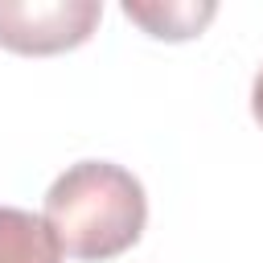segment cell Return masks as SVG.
I'll list each match as a JSON object with an SVG mask.
<instances>
[{"instance_id":"obj_1","label":"cell","mask_w":263,"mask_h":263,"mask_svg":"<svg viewBox=\"0 0 263 263\" xmlns=\"http://www.w3.org/2000/svg\"><path fill=\"white\" fill-rule=\"evenodd\" d=\"M45 226L62 255L103 263L140 242L148 222V197L140 177L115 160H78L53 177L45 193Z\"/></svg>"},{"instance_id":"obj_2","label":"cell","mask_w":263,"mask_h":263,"mask_svg":"<svg viewBox=\"0 0 263 263\" xmlns=\"http://www.w3.org/2000/svg\"><path fill=\"white\" fill-rule=\"evenodd\" d=\"M103 21L99 0H0V45L12 53H62Z\"/></svg>"},{"instance_id":"obj_3","label":"cell","mask_w":263,"mask_h":263,"mask_svg":"<svg viewBox=\"0 0 263 263\" xmlns=\"http://www.w3.org/2000/svg\"><path fill=\"white\" fill-rule=\"evenodd\" d=\"M0 263H62V247L41 214L0 205Z\"/></svg>"},{"instance_id":"obj_4","label":"cell","mask_w":263,"mask_h":263,"mask_svg":"<svg viewBox=\"0 0 263 263\" xmlns=\"http://www.w3.org/2000/svg\"><path fill=\"white\" fill-rule=\"evenodd\" d=\"M214 12H218L214 0H201V4H193V0H181V4H160V0H156V4H144V0H123V16L136 21V25H144L152 37H164V41L197 37L201 25H205Z\"/></svg>"},{"instance_id":"obj_5","label":"cell","mask_w":263,"mask_h":263,"mask_svg":"<svg viewBox=\"0 0 263 263\" xmlns=\"http://www.w3.org/2000/svg\"><path fill=\"white\" fill-rule=\"evenodd\" d=\"M251 115H255L259 127H263V66H259V74H255V82H251Z\"/></svg>"}]
</instances>
